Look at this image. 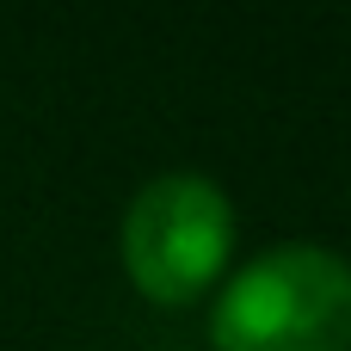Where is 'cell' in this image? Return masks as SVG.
I'll list each match as a JSON object with an SVG mask.
<instances>
[{
    "mask_svg": "<svg viewBox=\"0 0 351 351\" xmlns=\"http://www.w3.org/2000/svg\"><path fill=\"white\" fill-rule=\"evenodd\" d=\"M234 247L228 191L204 173H154L123 210V271L148 302H191Z\"/></svg>",
    "mask_w": 351,
    "mask_h": 351,
    "instance_id": "obj_2",
    "label": "cell"
},
{
    "mask_svg": "<svg viewBox=\"0 0 351 351\" xmlns=\"http://www.w3.org/2000/svg\"><path fill=\"white\" fill-rule=\"evenodd\" d=\"M216 351H351V259L315 241L265 247L241 265L216 308Z\"/></svg>",
    "mask_w": 351,
    "mask_h": 351,
    "instance_id": "obj_1",
    "label": "cell"
}]
</instances>
